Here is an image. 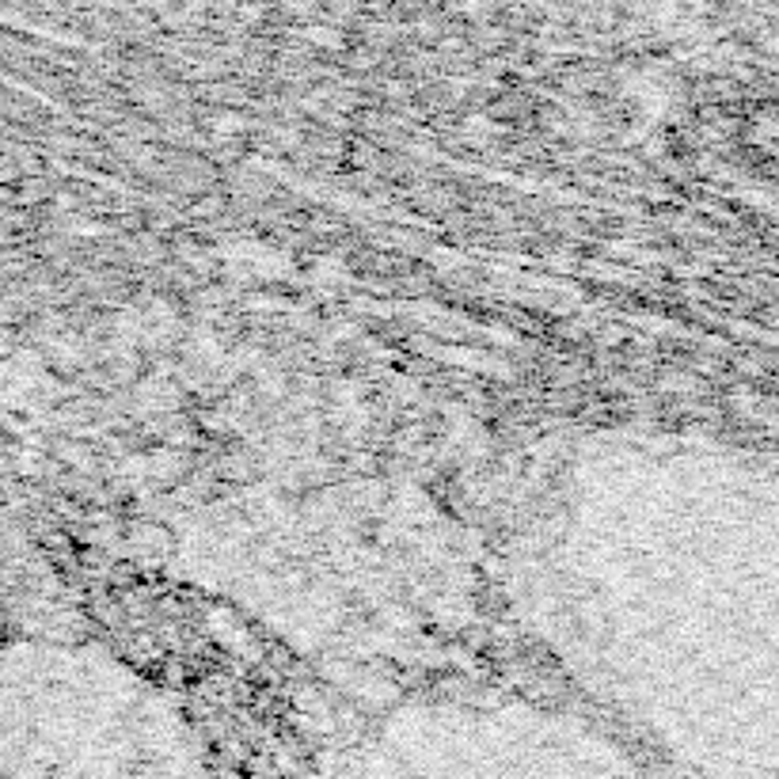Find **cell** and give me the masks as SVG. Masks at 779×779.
<instances>
[{
  "mask_svg": "<svg viewBox=\"0 0 779 779\" xmlns=\"http://www.w3.org/2000/svg\"><path fill=\"white\" fill-rule=\"evenodd\" d=\"M525 574L548 643L612 708L708 779H779V460L593 452Z\"/></svg>",
  "mask_w": 779,
  "mask_h": 779,
  "instance_id": "cell-1",
  "label": "cell"
}]
</instances>
